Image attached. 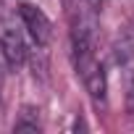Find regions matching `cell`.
I'll list each match as a JSON object with an SVG mask.
<instances>
[{
	"instance_id": "cell-1",
	"label": "cell",
	"mask_w": 134,
	"mask_h": 134,
	"mask_svg": "<svg viewBox=\"0 0 134 134\" xmlns=\"http://www.w3.org/2000/svg\"><path fill=\"white\" fill-rule=\"evenodd\" d=\"M19 19H21V29H26V34L32 37V42L37 47H47L53 40V21L47 19V13L34 5V3H21L19 5Z\"/></svg>"
},
{
	"instance_id": "cell-2",
	"label": "cell",
	"mask_w": 134,
	"mask_h": 134,
	"mask_svg": "<svg viewBox=\"0 0 134 134\" xmlns=\"http://www.w3.org/2000/svg\"><path fill=\"white\" fill-rule=\"evenodd\" d=\"M0 55H3L8 69H21L26 63V40L24 32L13 21H0Z\"/></svg>"
},
{
	"instance_id": "cell-3",
	"label": "cell",
	"mask_w": 134,
	"mask_h": 134,
	"mask_svg": "<svg viewBox=\"0 0 134 134\" xmlns=\"http://www.w3.org/2000/svg\"><path fill=\"white\" fill-rule=\"evenodd\" d=\"M40 129H42L40 108H34V105H24V108H21V116H19L16 124H13V131H40Z\"/></svg>"
},
{
	"instance_id": "cell-4",
	"label": "cell",
	"mask_w": 134,
	"mask_h": 134,
	"mask_svg": "<svg viewBox=\"0 0 134 134\" xmlns=\"http://www.w3.org/2000/svg\"><path fill=\"white\" fill-rule=\"evenodd\" d=\"M124 100H126V113L134 116V69L126 71V79H124Z\"/></svg>"
},
{
	"instance_id": "cell-5",
	"label": "cell",
	"mask_w": 134,
	"mask_h": 134,
	"mask_svg": "<svg viewBox=\"0 0 134 134\" xmlns=\"http://www.w3.org/2000/svg\"><path fill=\"white\" fill-rule=\"evenodd\" d=\"M3 82H5V74H3V66H0V95H3Z\"/></svg>"
}]
</instances>
